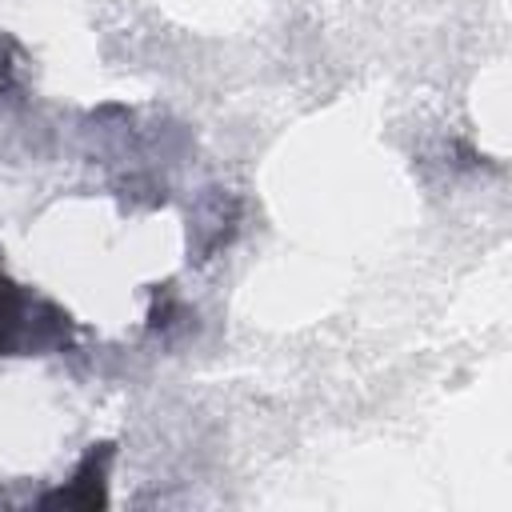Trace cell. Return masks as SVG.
Listing matches in <instances>:
<instances>
[{"instance_id": "obj_1", "label": "cell", "mask_w": 512, "mask_h": 512, "mask_svg": "<svg viewBox=\"0 0 512 512\" xmlns=\"http://www.w3.org/2000/svg\"><path fill=\"white\" fill-rule=\"evenodd\" d=\"M16 316H20V292L0 276V348L8 344V336L16 328Z\"/></svg>"}]
</instances>
